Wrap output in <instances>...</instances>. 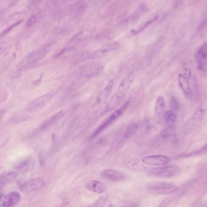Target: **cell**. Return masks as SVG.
Here are the masks:
<instances>
[{"label":"cell","mask_w":207,"mask_h":207,"mask_svg":"<svg viewBox=\"0 0 207 207\" xmlns=\"http://www.w3.org/2000/svg\"><path fill=\"white\" fill-rule=\"evenodd\" d=\"M167 106L166 100L163 96L158 95L155 99V106H154V113L159 116L163 114Z\"/></svg>","instance_id":"15"},{"label":"cell","mask_w":207,"mask_h":207,"mask_svg":"<svg viewBox=\"0 0 207 207\" xmlns=\"http://www.w3.org/2000/svg\"><path fill=\"white\" fill-rule=\"evenodd\" d=\"M130 163V167L136 171H144L146 170V167L144 165H142L141 163L139 162H132L129 163Z\"/></svg>","instance_id":"25"},{"label":"cell","mask_w":207,"mask_h":207,"mask_svg":"<svg viewBox=\"0 0 207 207\" xmlns=\"http://www.w3.org/2000/svg\"><path fill=\"white\" fill-rule=\"evenodd\" d=\"M44 181L40 178H35L26 182L20 187L23 193H32L40 190L44 186Z\"/></svg>","instance_id":"8"},{"label":"cell","mask_w":207,"mask_h":207,"mask_svg":"<svg viewBox=\"0 0 207 207\" xmlns=\"http://www.w3.org/2000/svg\"><path fill=\"white\" fill-rule=\"evenodd\" d=\"M18 174L15 171H9L1 174L0 177V187L3 188L4 186L10 183L17 178Z\"/></svg>","instance_id":"18"},{"label":"cell","mask_w":207,"mask_h":207,"mask_svg":"<svg viewBox=\"0 0 207 207\" xmlns=\"http://www.w3.org/2000/svg\"><path fill=\"white\" fill-rule=\"evenodd\" d=\"M100 176L102 178L106 180L114 182H121L126 178V176L124 173L113 169H108L102 171L100 173Z\"/></svg>","instance_id":"10"},{"label":"cell","mask_w":207,"mask_h":207,"mask_svg":"<svg viewBox=\"0 0 207 207\" xmlns=\"http://www.w3.org/2000/svg\"><path fill=\"white\" fill-rule=\"evenodd\" d=\"M129 104H130V101L129 100L127 101L120 108H119L118 109L115 111L108 118H106L99 126V127L95 130V131L94 132V134L92 136V138L96 137L99 134H100L102 131H103L105 129H106L109 126H110L113 123H114L121 115H123V114L125 112V111L128 108Z\"/></svg>","instance_id":"4"},{"label":"cell","mask_w":207,"mask_h":207,"mask_svg":"<svg viewBox=\"0 0 207 207\" xmlns=\"http://www.w3.org/2000/svg\"><path fill=\"white\" fill-rule=\"evenodd\" d=\"M178 83L183 94L187 98H192L193 92L190 83V79L184 74H180L178 75Z\"/></svg>","instance_id":"12"},{"label":"cell","mask_w":207,"mask_h":207,"mask_svg":"<svg viewBox=\"0 0 207 207\" xmlns=\"http://www.w3.org/2000/svg\"><path fill=\"white\" fill-rule=\"evenodd\" d=\"M202 151L204 152H207V144L205 145V146L202 149Z\"/></svg>","instance_id":"26"},{"label":"cell","mask_w":207,"mask_h":207,"mask_svg":"<svg viewBox=\"0 0 207 207\" xmlns=\"http://www.w3.org/2000/svg\"><path fill=\"white\" fill-rule=\"evenodd\" d=\"M142 162L151 165H163L171 162L169 157L162 155H147L142 158Z\"/></svg>","instance_id":"11"},{"label":"cell","mask_w":207,"mask_h":207,"mask_svg":"<svg viewBox=\"0 0 207 207\" xmlns=\"http://www.w3.org/2000/svg\"><path fill=\"white\" fill-rule=\"evenodd\" d=\"M56 92L55 90L49 91L45 94L38 97L31 102L28 106L27 109L29 111H35L43 108L53 98Z\"/></svg>","instance_id":"6"},{"label":"cell","mask_w":207,"mask_h":207,"mask_svg":"<svg viewBox=\"0 0 207 207\" xmlns=\"http://www.w3.org/2000/svg\"><path fill=\"white\" fill-rule=\"evenodd\" d=\"M139 128V123L137 122H132L130 123L126 128L124 134L123 139L125 140L128 139L131 137L137 131Z\"/></svg>","instance_id":"19"},{"label":"cell","mask_w":207,"mask_h":207,"mask_svg":"<svg viewBox=\"0 0 207 207\" xmlns=\"http://www.w3.org/2000/svg\"><path fill=\"white\" fill-rule=\"evenodd\" d=\"M30 159H26L21 161L17 167V169L20 172H26L29 167Z\"/></svg>","instance_id":"23"},{"label":"cell","mask_w":207,"mask_h":207,"mask_svg":"<svg viewBox=\"0 0 207 207\" xmlns=\"http://www.w3.org/2000/svg\"><path fill=\"white\" fill-rule=\"evenodd\" d=\"M113 85H114V82L113 80L109 81L108 85H106V86L105 88V89H103V90L100 94L97 99V102L98 103H105L107 101V100L108 99L112 92Z\"/></svg>","instance_id":"16"},{"label":"cell","mask_w":207,"mask_h":207,"mask_svg":"<svg viewBox=\"0 0 207 207\" xmlns=\"http://www.w3.org/2000/svg\"><path fill=\"white\" fill-rule=\"evenodd\" d=\"M131 86L125 82H121L118 86L117 90L109 100L105 108L102 113V115H105L116 109L123 101Z\"/></svg>","instance_id":"1"},{"label":"cell","mask_w":207,"mask_h":207,"mask_svg":"<svg viewBox=\"0 0 207 207\" xmlns=\"http://www.w3.org/2000/svg\"><path fill=\"white\" fill-rule=\"evenodd\" d=\"M104 68L105 66L100 64H92L85 69L84 74L86 77L89 79L98 77L103 74Z\"/></svg>","instance_id":"13"},{"label":"cell","mask_w":207,"mask_h":207,"mask_svg":"<svg viewBox=\"0 0 207 207\" xmlns=\"http://www.w3.org/2000/svg\"><path fill=\"white\" fill-rule=\"evenodd\" d=\"M120 46V43L118 41H113L111 43H109L108 44H105L103 46L102 48H100L98 51H97V53L98 56L102 55V54H105L106 53H108L111 51H116L118 49V48Z\"/></svg>","instance_id":"17"},{"label":"cell","mask_w":207,"mask_h":207,"mask_svg":"<svg viewBox=\"0 0 207 207\" xmlns=\"http://www.w3.org/2000/svg\"><path fill=\"white\" fill-rule=\"evenodd\" d=\"M180 172V169L178 167L168 165L152 168L148 171V174L157 178H170L177 176Z\"/></svg>","instance_id":"5"},{"label":"cell","mask_w":207,"mask_h":207,"mask_svg":"<svg viewBox=\"0 0 207 207\" xmlns=\"http://www.w3.org/2000/svg\"><path fill=\"white\" fill-rule=\"evenodd\" d=\"M85 187L90 191L98 194L103 193L107 190L105 184L97 180L89 181L86 183Z\"/></svg>","instance_id":"14"},{"label":"cell","mask_w":207,"mask_h":207,"mask_svg":"<svg viewBox=\"0 0 207 207\" xmlns=\"http://www.w3.org/2000/svg\"><path fill=\"white\" fill-rule=\"evenodd\" d=\"M64 207V205H63V204H61V205H58V206H57V207Z\"/></svg>","instance_id":"28"},{"label":"cell","mask_w":207,"mask_h":207,"mask_svg":"<svg viewBox=\"0 0 207 207\" xmlns=\"http://www.w3.org/2000/svg\"><path fill=\"white\" fill-rule=\"evenodd\" d=\"M106 207H114V205L113 204H109Z\"/></svg>","instance_id":"27"},{"label":"cell","mask_w":207,"mask_h":207,"mask_svg":"<svg viewBox=\"0 0 207 207\" xmlns=\"http://www.w3.org/2000/svg\"><path fill=\"white\" fill-rule=\"evenodd\" d=\"M148 193L153 195H166L172 194L178 190V186L165 182L150 183L146 186Z\"/></svg>","instance_id":"3"},{"label":"cell","mask_w":207,"mask_h":207,"mask_svg":"<svg viewBox=\"0 0 207 207\" xmlns=\"http://www.w3.org/2000/svg\"><path fill=\"white\" fill-rule=\"evenodd\" d=\"M195 59L198 69L204 71L205 69L207 63V42L204 43L197 49Z\"/></svg>","instance_id":"7"},{"label":"cell","mask_w":207,"mask_h":207,"mask_svg":"<svg viewBox=\"0 0 207 207\" xmlns=\"http://www.w3.org/2000/svg\"><path fill=\"white\" fill-rule=\"evenodd\" d=\"M207 113V97L197 107L191 118L186 123L184 128L185 134L193 131L196 127L202 121Z\"/></svg>","instance_id":"2"},{"label":"cell","mask_w":207,"mask_h":207,"mask_svg":"<svg viewBox=\"0 0 207 207\" xmlns=\"http://www.w3.org/2000/svg\"><path fill=\"white\" fill-rule=\"evenodd\" d=\"M174 132V126H168L164 129L160 133V136L162 138H167L172 135Z\"/></svg>","instance_id":"24"},{"label":"cell","mask_w":207,"mask_h":207,"mask_svg":"<svg viewBox=\"0 0 207 207\" xmlns=\"http://www.w3.org/2000/svg\"><path fill=\"white\" fill-rule=\"evenodd\" d=\"M64 116V113L63 111H60L59 113L55 114L52 117L49 118L48 121H46L42 126H41V129H44L46 128H49L50 126L55 125L57 123L61 118L63 117Z\"/></svg>","instance_id":"20"},{"label":"cell","mask_w":207,"mask_h":207,"mask_svg":"<svg viewBox=\"0 0 207 207\" xmlns=\"http://www.w3.org/2000/svg\"><path fill=\"white\" fill-rule=\"evenodd\" d=\"M21 200V194L18 191H10L4 194L0 199V207H12Z\"/></svg>","instance_id":"9"},{"label":"cell","mask_w":207,"mask_h":207,"mask_svg":"<svg viewBox=\"0 0 207 207\" xmlns=\"http://www.w3.org/2000/svg\"><path fill=\"white\" fill-rule=\"evenodd\" d=\"M42 15L43 14L41 11H40L32 15L26 22V26L30 27L33 25H35L38 21V20H40L41 18Z\"/></svg>","instance_id":"22"},{"label":"cell","mask_w":207,"mask_h":207,"mask_svg":"<svg viewBox=\"0 0 207 207\" xmlns=\"http://www.w3.org/2000/svg\"><path fill=\"white\" fill-rule=\"evenodd\" d=\"M163 118L168 126H174L177 117L173 111H168L164 113Z\"/></svg>","instance_id":"21"}]
</instances>
